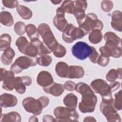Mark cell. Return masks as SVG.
Here are the masks:
<instances>
[{"mask_svg":"<svg viewBox=\"0 0 122 122\" xmlns=\"http://www.w3.org/2000/svg\"><path fill=\"white\" fill-rule=\"evenodd\" d=\"M29 41L25 37L21 36L17 39L15 44L17 46L19 51L21 52V51L29 43Z\"/></svg>","mask_w":122,"mask_h":122,"instance_id":"74e56055","label":"cell"},{"mask_svg":"<svg viewBox=\"0 0 122 122\" xmlns=\"http://www.w3.org/2000/svg\"><path fill=\"white\" fill-rule=\"evenodd\" d=\"M11 41V38L9 34H2L0 37V50L4 51L7 48L10 47Z\"/></svg>","mask_w":122,"mask_h":122,"instance_id":"1f68e13d","label":"cell"},{"mask_svg":"<svg viewBox=\"0 0 122 122\" xmlns=\"http://www.w3.org/2000/svg\"><path fill=\"white\" fill-rule=\"evenodd\" d=\"M52 60V59L51 56L45 55L41 56L40 57L37 58V62L40 66L47 67L51 64Z\"/></svg>","mask_w":122,"mask_h":122,"instance_id":"e575fe53","label":"cell"},{"mask_svg":"<svg viewBox=\"0 0 122 122\" xmlns=\"http://www.w3.org/2000/svg\"><path fill=\"white\" fill-rule=\"evenodd\" d=\"M17 98L12 94L5 93L0 95V103L1 107H13L17 105Z\"/></svg>","mask_w":122,"mask_h":122,"instance_id":"2e32d148","label":"cell"},{"mask_svg":"<svg viewBox=\"0 0 122 122\" xmlns=\"http://www.w3.org/2000/svg\"><path fill=\"white\" fill-rule=\"evenodd\" d=\"M120 85H121L120 83L118 81H112V83H111L109 84V86L112 92L117 90L120 87Z\"/></svg>","mask_w":122,"mask_h":122,"instance_id":"f6af8a7d","label":"cell"},{"mask_svg":"<svg viewBox=\"0 0 122 122\" xmlns=\"http://www.w3.org/2000/svg\"><path fill=\"white\" fill-rule=\"evenodd\" d=\"M22 104L26 112L34 115H39L44 108L42 104L39 99L28 97L23 99Z\"/></svg>","mask_w":122,"mask_h":122,"instance_id":"30bf717a","label":"cell"},{"mask_svg":"<svg viewBox=\"0 0 122 122\" xmlns=\"http://www.w3.org/2000/svg\"><path fill=\"white\" fill-rule=\"evenodd\" d=\"M86 35L79 27H76L71 23L68 24L62 31V40L67 43H71L77 39L82 38Z\"/></svg>","mask_w":122,"mask_h":122,"instance_id":"52a82bcc","label":"cell"},{"mask_svg":"<svg viewBox=\"0 0 122 122\" xmlns=\"http://www.w3.org/2000/svg\"><path fill=\"white\" fill-rule=\"evenodd\" d=\"M39 99L42 104L44 108H45L46 107H47L49 103V99L47 96H41L39 98Z\"/></svg>","mask_w":122,"mask_h":122,"instance_id":"bcb514c9","label":"cell"},{"mask_svg":"<svg viewBox=\"0 0 122 122\" xmlns=\"http://www.w3.org/2000/svg\"><path fill=\"white\" fill-rule=\"evenodd\" d=\"M99 56L100 55L96 49L93 47H92V51L89 56L90 61L93 63H97V61Z\"/></svg>","mask_w":122,"mask_h":122,"instance_id":"7bdbcfd3","label":"cell"},{"mask_svg":"<svg viewBox=\"0 0 122 122\" xmlns=\"http://www.w3.org/2000/svg\"><path fill=\"white\" fill-rule=\"evenodd\" d=\"M16 10L19 15L24 20H29L32 16V12L28 7L20 5L16 8Z\"/></svg>","mask_w":122,"mask_h":122,"instance_id":"83f0119b","label":"cell"},{"mask_svg":"<svg viewBox=\"0 0 122 122\" xmlns=\"http://www.w3.org/2000/svg\"><path fill=\"white\" fill-rule=\"evenodd\" d=\"M63 103L67 107L75 109L78 102V97L73 93L67 94L63 98Z\"/></svg>","mask_w":122,"mask_h":122,"instance_id":"44dd1931","label":"cell"},{"mask_svg":"<svg viewBox=\"0 0 122 122\" xmlns=\"http://www.w3.org/2000/svg\"><path fill=\"white\" fill-rule=\"evenodd\" d=\"M43 90L46 93L51 94L54 96L58 97L63 92L64 88L62 84L54 82L50 86L43 88Z\"/></svg>","mask_w":122,"mask_h":122,"instance_id":"d6986e66","label":"cell"},{"mask_svg":"<svg viewBox=\"0 0 122 122\" xmlns=\"http://www.w3.org/2000/svg\"><path fill=\"white\" fill-rule=\"evenodd\" d=\"M90 86L96 93L100 94L102 99L112 98V92L107 82L101 79H97L91 82Z\"/></svg>","mask_w":122,"mask_h":122,"instance_id":"ba28073f","label":"cell"},{"mask_svg":"<svg viewBox=\"0 0 122 122\" xmlns=\"http://www.w3.org/2000/svg\"><path fill=\"white\" fill-rule=\"evenodd\" d=\"M25 31L30 41L39 39L40 34L38 30V28L32 24H29L26 26Z\"/></svg>","mask_w":122,"mask_h":122,"instance_id":"4316f807","label":"cell"},{"mask_svg":"<svg viewBox=\"0 0 122 122\" xmlns=\"http://www.w3.org/2000/svg\"><path fill=\"white\" fill-rule=\"evenodd\" d=\"M53 113L57 122H78L79 118V114L75 109L67 107H57L54 109Z\"/></svg>","mask_w":122,"mask_h":122,"instance_id":"3957f363","label":"cell"},{"mask_svg":"<svg viewBox=\"0 0 122 122\" xmlns=\"http://www.w3.org/2000/svg\"><path fill=\"white\" fill-rule=\"evenodd\" d=\"M2 2L5 7L10 9H14L19 6L18 1L16 0H2Z\"/></svg>","mask_w":122,"mask_h":122,"instance_id":"60d3db41","label":"cell"},{"mask_svg":"<svg viewBox=\"0 0 122 122\" xmlns=\"http://www.w3.org/2000/svg\"><path fill=\"white\" fill-rule=\"evenodd\" d=\"M110 58L109 57H104L102 56L101 55L99 56L97 61V63H98L100 66L102 67H105L107 66L108 63H109Z\"/></svg>","mask_w":122,"mask_h":122,"instance_id":"b9f144b4","label":"cell"},{"mask_svg":"<svg viewBox=\"0 0 122 122\" xmlns=\"http://www.w3.org/2000/svg\"><path fill=\"white\" fill-rule=\"evenodd\" d=\"M52 52L55 56L57 58H62L66 53V49L61 44L58 43L56 46L52 50Z\"/></svg>","mask_w":122,"mask_h":122,"instance_id":"836d02e7","label":"cell"},{"mask_svg":"<svg viewBox=\"0 0 122 122\" xmlns=\"http://www.w3.org/2000/svg\"><path fill=\"white\" fill-rule=\"evenodd\" d=\"M83 122H96V120L92 116H88L84 118Z\"/></svg>","mask_w":122,"mask_h":122,"instance_id":"c3c4849f","label":"cell"},{"mask_svg":"<svg viewBox=\"0 0 122 122\" xmlns=\"http://www.w3.org/2000/svg\"><path fill=\"white\" fill-rule=\"evenodd\" d=\"M29 122H38V119L35 116H32L30 118Z\"/></svg>","mask_w":122,"mask_h":122,"instance_id":"681fc988","label":"cell"},{"mask_svg":"<svg viewBox=\"0 0 122 122\" xmlns=\"http://www.w3.org/2000/svg\"><path fill=\"white\" fill-rule=\"evenodd\" d=\"M103 36L101 30L97 29L92 30L89 35V40L93 44H96L100 42Z\"/></svg>","mask_w":122,"mask_h":122,"instance_id":"f546056e","label":"cell"},{"mask_svg":"<svg viewBox=\"0 0 122 122\" xmlns=\"http://www.w3.org/2000/svg\"><path fill=\"white\" fill-rule=\"evenodd\" d=\"M106 80L110 81L112 82L117 79H122V69L118 68L117 69H112L110 70L106 75Z\"/></svg>","mask_w":122,"mask_h":122,"instance_id":"4dcf8cb0","label":"cell"},{"mask_svg":"<svg viewBox=\"0 0 122 122\" xmlns=\"http://www.w3.org/2000/svg\"><path fill=\"white\" fill-rule=\"evenodd\" d=\"M37 82L41 86L48 87L54 82L51 74L48 71H43L40 72L37 77Z\"/></svg>","mask_w":122,"mask_h":122,"instance_id":"9a60e30c","label":"cell"},{"mask_svg":"<svg viewBox=\"0 0 122 122\" xmlns=\"http://www.w3.org/2000/svg\"><path fill=\"white\" fill-rule=\"evenodd\" d=\"M115 99H113V106L117 111H120L122 109V91L120 90L114 95Z\"/></svg>","mask_w":122,"mask_h":122,"instance_id":"d590c367","label":"cell"},{"mask_svg":"<svg viewBox=\"0 0 122 122\" xmlns=\"http://www.w3.org/2000/svg\"><path fill=\"white\" fill-rule=\"evenodd\" d=\"M0 21L2 25L10 27L13 24L14 20L10 12L7 11H2L0 13Z\"/></svg>","mask_w":122,"mask_h":122,"instance_id":"d4e9b609","label":"cell"},{"mask_svg":"<svg viewBox=\"0 0 122 122\" xmlns=\"http://www.w3.org/2000/svg\"><path fill=\"white\" fill-rule=\"evenodd\" d=\"M53 23L55 27L60 31H63L68 24L65 18V13L59 7L56 10V14L53 20Z\"/></svg>","mask_w":122,"mask_h":122,"instance_id":"5bb4252c","label":"cell"},{"mask_svg":"<svg viewBox=\"0 0 122 122\" xmlns=\"http://www.w3.org/2000/svg\"><path fill=\"white\" fill-rule=\"evenodd\" d=\"M84 75L83 68L79 66L71 65L69 66L66 78L69 79L81 78Z\"/></svg>","mask_w":122,"mask_h":122,"instance_id":"ac0fdd59","label":"cell"},{"mask_svg":"<svg viewBox=\"0 0 122 122\" xmlns=\"http://www.w3.org/2000/svg\"><path fill=\"white\" fill-rule=\"evenodd\" d=\"M69 66L63 61L58 62L55 66V71L56 74L61 78H66Z\"/></svg>","mask_w":122,"mask_h":122,"instance_id":"484cf974","label":"cell"},{"mask_svg":"<svg viewBox=\"0 0 122 122\" xmlns=\"http://www.w3.org/2000/svg\"><path fill=\"white\" fill-rule=\"evenodd\" d=\"M25 24L22 21H17L14 25V30L18 35L21 36L24 34L25 31Z\"/></svg>","mask_w":122,"mask_h":122,"instance_id":"8d00e7d4","label":"cell"},{"mask_svg":"<svg viewBox=\"0 0 122 122\" xmlns=\"http://www.w3.org/2000/svg\"><path fill=\"white\" fill-rule=\"evenodd\" d=\"M75 90L82 95L81 100L79 104V109L82 113L94 112L97 102V96L91 87L82 82L76 84Z\"/></svg>","mask_w":122,"mask_h":122,"instance_id":"6da1fadb","label":"cell"},{"mask_svg":"<svg viewBox=\"0 0 122 122\" xmlns=\"http://www.w3.org/2000/svg\"><path fill=\"white\" fill-rule=\"evenodd\" d=\"M38 30L44 44L52 51L58 42L55 39L49 25L44 23L40 24L38 26Z\"/></svg>","mask_w":122,"mask_h":122,"instance_id":"8992f818","label":"cell"},{"mask_svg":"<svg viewBox=\"0 0 122 122\" xmlns=\"http://www.w3.org/2000/svg\"><path fill=\"white\" fill-rule=\"evenodd\" d=\"M113 6V2L111 0H103L102 1L101 4L102 10L105 12L110 11L112 10Z\"/></svg>","mask_w":122,"mask_h":122,"instance_id":"ab89813d","label":"cell"},{"mask_svg":"<svg viewBox=\"0 0 122 122\" xmlns=\"http://www.w3.org/2000/svg\"><path fill=\"white\" fill-rule=\"evenodd\" d=\"M62 10L65 12L72 14L74 12V1L64 0L60 6Z\"/></svg>","mask_w":122,"mask_h":122,"instance_id":"d6a6232c","label":"cell"},{"mask_svg":"<svg viewBox=\"0 0 122 122\" xmlns=\"http://www.w3.org/2000/svg\"><path fill=\"white\" fill-rule=\"evenodd\" d=\"M37 58L31 57L28 56H20L18 57L11 65L10 70L15 74L20 73L23 70L29 68L30 67L36 65Z\"/></svg>","mask_w":122,"mask_h":122,"instance_id":"5b68a950","label":"cell"},{"mask_svg":"<svg viewBox=\"0 0 122 122\" xmlns=\"http://www.w3.org/2000/svg\"><path fill=\"white\" fill-rule=\"evenodd\" d=\"M111 26L112 28L118 31L122 30V14L120 10L114 11L112 14Z\"/></svg>","mask_w":122,"mask_h":122,"instance_id":"e0dca14e","label":"cell"},{"mask_svg":"<svg viewBox=\"0 0 122 122\" xmlns=\"http://www.w3.org/2000/svg\"><path fill=\"white\" fill-rule=\"evenodd\" d=\"M1 122H20L21 121V116L20 114L16 112H11L8 113H5L1 115Z\"/></svg>","mask_w":122,"mask_h":122,"instance_id":"603a6c76","label":"cell"},{"mask_svg":"<svg viewBox=\"0 0 122 122\" xmlns=\"http://www.w3.org/2000/svg\"><path fill=\"white\" fill-rule=\"evenodd\" d=\"M15 53L10 47L7 48L4 51L3 53L1 56L0 60L3 64L5 65H10L15 56Z\"/></svg>","mask_w":122,"mask_h":122,"instance_id":"ffe728a7","label":"cell"},{"mask_svg":"<svg viewBox=\"0 0 122 122\" xmlns=\"http://www.w3.org/2000/svg\"><path fill=\"white\" fill-rule=\"evenodd\" d=\"M76 86V83L71 81H66L63 85L65 89L71 92L75 90Z\"/></svg>","mask_w":122,"mask_h":122,"instance_id":"ee69618b","label":"cell"},{"mask_svg":"<svg viewBox=\"0 0 122 122\" xmlns=\"http://www.w3.org/2000/svg\"><path fill=\"white\" fill-rule=\"evenodd\" d=\"M99 51L101 55L104 57L120 58L122 56V47L106 42L104 46L101 47Z\"/></svg>","mask_w":122,"mask_h":122,"instance_id":"8fae6325","label":"cell"},{"mask_svg":"<svg viewBox=\"0 0 122 122\" xmlns=\"http://www.w3.org/2000/svg\"><path fill=\"white\" fill-rule=\"evenodd\" d=\"M51 2H52L53 4H55V5H56V4H60L61 1L62 0H51Z\"/></svg>","mask_w":122,"mask_h":122,"instance_id":"f907efd6","label":"cell"},{"mask_svg":"<svg viewBox=\"0 0 122 122\" xmlns=\"http://www.w3.org/2000/svg\"><path fill=\"white\" fill-rule=\"evenodd\" d=\"M100 110L108 122H121V117L113 106V98L110 99H102L100 104Z\"/></svg>","mask_w":122,"mask_h":122,"instance_id":"7a4b0ae2","label":"cell"},{"mask_svg":"<svg viewBox=\"0 0 122 122\" xmlns=\"http://www.w3.org/2000/svg\"><path fill=\"white\" fill-rule=\"evenodd\" d=\"M43 122H56V120L52 116L46 115L43 116Z\"/></svg>","mask_w":122,"mask_h":122,"instance_id":"7dc6e473","label":"cell"},{"mask_svg":"<svg viewBox=\"0 0 122 122\" xmlns=\"http://www.w3.org/2000/svg\"><path fill=\"white\" fill-rule=\"evenodd\" d=\"M14 73L5 69L0 68V81L3 82L2 88L7 91H12L14 88L15 77Z\"/></svg>","mask_w":122,"mask_h":122,"instance_id":"7c38bea8","label":"cell"},{"mask_svg":"<svg viewBox=\"0 0 122 122\" xmlns=\"http://www.w3.org/2000/svg\"><path fill=\"white\" fill-rule=\"evenodd\" d=\"M72 54L77 59L84 60L89 57L92 51V46L83 41L76 42L71 49Z\"/></svg>","mask_w":122,"mask_h":122,"instance_id":"9c48e42d","label":"cell"},{"mask_svg":"<svg viewBox=\"0 0 122 122\" xmlns=\"http://www.w3.org/2000/svg\"><path fill=\"white\" fill-rule=\"evenodd\" d=\"M103 37L106 41V42L121 46V38L114 32L111 31L107 32L104 34Z\"/></svg>","mask_w":122,"mask_h":122,"instance_id":"cb8c5ba5","label":"cell"},{"mask_svg":"<svg viewBox=\"0 0 122 122\" xmlns=\"http://www.w3.org/2000/svg\"><path fill=\"white\" fill-rule=\"evenodd\" d=\"M79 27L87 35L94 30L97 29L102 30L103 27V24L102 21L98 19L95 14L89 13L86 15L84 21L81 25L79 26Z\"/></svg>","mask_w":122,"mask_h":122,"instance_id":"277c9868","label":"cell"},{"mask_svg":"<svg viewBox=\"0 0 122 122\" xmlns=\"http://www.w3.org/2000/svg\"><path fill=\"white\" fill-rule=\"evenodd\" d=\"M32 83L31 78L28 76L15 77L14 88L19 94H23L26 92V86H30Z\"/></svg>","mask_w":122,"mask_h":122,"instance_id":"4fadbf2b","label":"cell"},{"mask_svg":"<svg viewBox=\"0 0 122 122\" xmlns=\"http://www.w3.org/2000/svg\"><path fill=\"white\" fill-rule=\"evenodd\" d=\"M37 47L38 51V55L42 56L51 53V51L45 45L41 42L39 39H37L30 41Z\"/></svg>","mask_w":122,"mask_h":122,"instance_id":"7402d4cb","label":"cell"},{"mask_svg":"<svg viewBox=\"0 0 122 122\" xmlns=\"http://www.w3.org/2000/svg\"><path fill=\"white\" fill-rule=\"evenodd\" d=\"M74 3V11H85L87 7L86 0H75Z\"/></svg>","mask_w":122,"mask_h":122,"instance_id":"f35d334b","label":"cell"},{"mask_svg":"<svg viewBox=\"0 0 122 122\" xmlns=\"http://www.w3.org/2000/svg\"><path fill=\"white\" fill-rule=\"evenodd\" d=\"M21 52L31 57H36L38 55V51L36 46L31 42H29Z\"/></svg>","mask_w":122,"mask_h":122,"instance_id":"f1b7e54d","label":"cell"}]
</instances>
